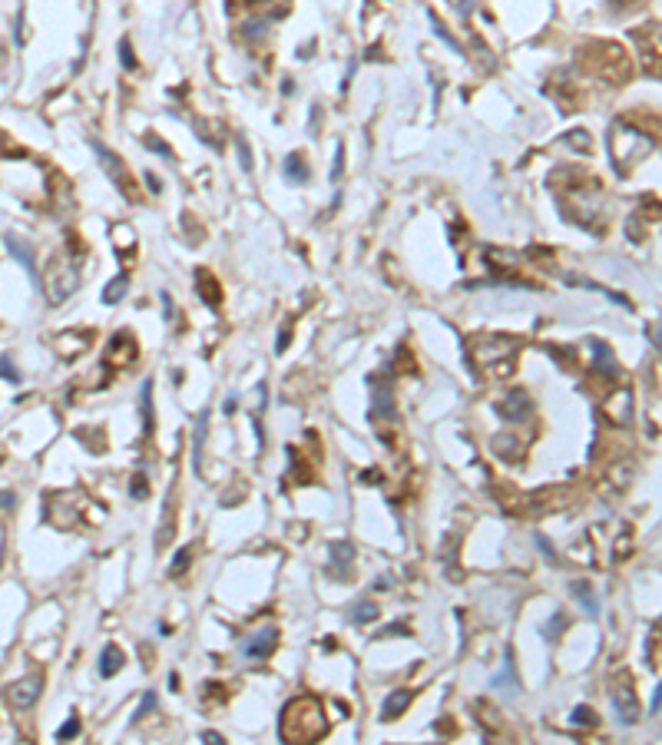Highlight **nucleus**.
<instances>
[{
  "label": "nucleus",
  "mask_w": 662,
  "mask_h": 745,
  "mask_svg": "<svg viewBox=\"0 0 662 745\" xmlns=\"http://www.w3.org/2000/svg\"><path fill=\"white\" fill-rule=\"evenodd\" d=\"M610 150H612V156H616V169L623 173V169L636 166L639 159L652 150V139L646 136V133H639V129L626 126V123H616L610 133Z\"/></svg>",
  "instance_id": "f03ea898"
},
{
  "label": "nucleus",
  "mask_w": 662,
  "mask_h": 745,
  "mask_svg": "<svg viewBox=\"0 0 662 745\" xmlns=\"http://www.w3.org/2000/svg\"><path fill=\"white\" fill-rule=\"evenodd\" d=\"M146 182H150V189H152V192H159V189H163V186H159V179L152 176V173H150V176H146Z\"/></svg>",
  "instance_id": "37998d69"
},
{
  "label": "nucleus",
  "mask_w": 662,
  "mask_h": 745,
  "mask_svg": "<svg viewBox=\"0 0 662 745\" xmlns=\"http://www.w3.org/2000/svg\"><path fill=\"white\" fill-rule=\"evenodd\" d=\"M431 24H434V34H438V37L444 40V43H447L450 50H457V53H461V43H457V40L450 37V34H447V27L440 24V20H438V17H434V13H431Z\"/></svg>",
  "instance_id": "473e14b6"
},
{
  "label": "nucleus",
  "mask_w": 662,
  "mask_h": 745,
  "mask_svg": "<svg viewBox=\"0 0 662 745\" xmlns=\"http://www.w3.org/2000/svg\"><path fill=\"white\" fill-rule=\"evenodd\" d=\"M202 739H206V742H213V745H219V742H225L222 735L219 732H202Z\"/></svg>",
  "instance_id": "79ce46f5"
},
{
  "label": "nucleus",
  "mask_w": 662,
  "mask_h": 745,
  "mask_svg": "<svg viewBox=\"0 0 662 745\" xmlns=\"http://www.w3.org/2000/svg\"><path fill=\"white\" fill-rule=\"evenodd\" d=\"M570 593L583 603L587 616H600V600H596V593H593V586H589V583H583V580L573 583V586H570Z\"/></svg>",
  "instance_id": "aec40b11"
},
{
  "label": "nucleus",
  "mask_w": 662,
  "mask_h": 745,
  "mask_svg": "<svg viewBox=\"0 0 662 745\" xmlns=\"http://www.w3.org/2000/svg\"><path fill=\"white\" fill-rule=\"evenodd\" d=\"M43 285H47V298H50L53 305H60L76 291L80 275H76V268L70 266V262H66V266H63V262H50L47 275H43Z\"/></svg>",
  "instance_id": "39448f33"
},
{
  "label": "nucleus",
  "mask_w": 662,
  "mask_h": 745,
  "mask_svg": "<svg viewBox=\"0 0 662 745\" xmlns=\"http://www.w3.org/2000/svg\"><path fill=\"white\" fill-rule=\"evenodd\" d=\"M612 709H616L619 722H626V725H636V722H639L642 709H639V699H636V693H633V686H629V682L612 689Z\"/></svg>",
  "instance_id": "1a4fd4ad"
},
{
  "label": "nucleus",
  "mask_w": 662,
  "mask_h": 745,
  "mask_svg": "<svg viewBox=\"0 0 662 745\" xmlns=\"http://www.w3.org/2000/svg\"><path fill=\"white\" fill-rule=\"evenodd\" d=\"M126 285H129V278H126V275L113 278L110 285H106V291H103V302H106V305L120 302V298H123V295H126Z\"/></svg>",
  "instance_id": "bb28decb"
},
{
  "label": "nucleus",
  "mask_w": 662,
  "mask_h": 745,
  "mask_svg": "<svg viewBox=\"0 0 662 745\" xmlns=\"http://www.w3.org/2000/svg\"><path fill=\"white\" fill-rule=\"evenodd\" d=\"M143 146H146V150H152V152H159L163 159H173V150H169V146H166V143L156 136V133H146V136H143Z\"/></svg>",
  "instance_id": "cd10ccee"
},
{
  "label": "nucleus",
  "mask_w": 662,
  "mask_h": 745,
  "mask_svg": "<svg viewBox=\"0 0 662 745\" xmlns=\"http://www.w3.org/2000/svg\"><path fill=\"white\" fill-rule=\"evenodd\" d=\"M206 431H209V411H202L196 428H192V470L199 474V464H202V447H206Z\"/></svg>",
  "instance_id": "a211bd4d"
},
{
  "label": "nucleus",
  "mask_w": 662,
  "mask_h": 745,
  "mask_svg": "<svg viewBox=\"0 0 662 745\" xmlns=\"http://www.w3.org/2000/svg\"><path fill=\"white\" fill-rule=\"evenodd\" d=\"M40 689H43V679L40 676H27L20 682H10L7 686V702L13 709H30L40 699Z\"/></svg>",
  "instance_id": "6e6552de"
},
{
  "label": "nucleus",
  "mask_w": 662,
  "mask_h": 745,
  "mask_svg": "<svg viewBox=\"0 0 662 745\" xmlns=\"http://www.w3.org/2000/svg\"><path fill=\"white\" fill-rule=\"evenodd\" d=\"M196 282L202 285V298L213 305V308H219V302H222V298H219V282H215L209 272H199V275H196Z\"/></svg>",
  "instance_id": "412c9836"
},
{
  "label": "nucleus",
  "mask_w": 662,
  "mask_h": 745,
  "mask_svg": "<svg viewBox=\"0 0 662 745\" xmlns=\"http://www.w3.org/2000/svg\"><path fill=\"white\" fill-rule=\"evenodd\" d=\"M603 414L610 417L612 424L626 428V424L633 421V391H629V388H623V391H612L610 398L603 401Z\"/></svg>",
  "instance_id": "9d476101"
},
{
  "label": "nucleus",
  "mask_w": 662,
  "mask_h": 745,
  "mask_svg": "<svg viewBox=\"0 0 662 745\" xmlns=\"http://www.w3.org/2000/svg\"><path fill=\"white\" fill-rule=\"evenodd\" d=\"M589 348H593V368L600 371L603 378H616V375H619V365H616V358H612L610 345H606V341H589Z\"/></svg>",
  "instance_id": "4468645a"
},
{
  "label": "nucleus",
  "mask_w": 662,
  "mask_h": 745,
  "mask_svg": "<svg viewBox=\"0 0 662 745\" xmlns=\"http://www.w3.org/2000/svg\"><path fill=\"white\" fill-rule=\"evenodd\" d=\"M278 649V630L275 626H265V630H259L255 636H249L245 639V646H242V653H245V659L249 663H262V659H268L272 653Z\"/></svg>",
  "instance_id": "0eeeda50"
},
{
  "label": "nucleus",
  "mask_w": 662,
  "mask_h": 745,
  "mask_svg": "<svg viewBox=\"0 0 662 745\" xmlns=\"http://www.w3.org/2000/svg\"><path fill=\"white\" fill-rule=\"evenodd\" d=\"M123 663H126V656H123V649L116 643H110V646H103V653H100V676L103 679H113L116 672L123 670Z\"/></svg>",
  "instance_id": "dca6fc26"
},
{
  "label": "nucleus",
  "mask_w": 662,
  "mask_h": 745,
  "mask_svg": "<svg viewBox=\"0 0 662 745\" xmlns=\"http://www.w3.org/2000/svg\"><path fill=\"white\" fill-rule=\"evenodd\" d=\"M0 378L13 381V384H20V371H17V368L10 365V358H7V354H3V358H0Z\"/></svg>",
  "instance_id": "c9c22d12"
},
{
  "label": "nucleus",
  "mask_w": 662,
  "mask_h": 745,
  "mask_svg": "<svg viewBox=\"0 0 662 745\" xmlns=\"http://www.w3.org/2000/svg\"><path fill=\"white\" fill-rule=\"evenodd\" d=\"M89 146H93V152L100 156V166L106 169V176L113 179V186H116V189H123L126 199H136V196H139V192H136V182H133V176H129V169L120 163V156H116L113 150H106L100 139H89Z\"/></svg>",
  "instance_id": "423d86ee"
},
{
  "label": "nucleus",
  "mask_w": 662,
  "mask_h": 745,
  "mask_svg": "<svg viewBox=\"0 0 662 745\" xmlns=\"http://www.w3.org/2000/svg\"><path fill=\"white\" fill-rule=\"evenodd\" d=\"M7 249H10V255H17V262H20V266H24L27 272H30V275L37 278V262H34V249H30V245H27L24 239L10 236V239H7Z\"/></svg>",
  "instance_id": "6ab92c4d"
},
{
  "label": "nucleus",
  "mask_w": 662,
  "mask_h": 745,
  "mask_svg": "<svg viewBox=\"0 0 662 745\" xmlns=\"http://www.w3.org/2000/svg\"><path fill=\"white\" fill-rule=\"evenodd\" d=\"M139 398H143V428H146V434H152V381L150 378L143 384Z\"/></svg>",
  "instance_id": "5701e85b"
},
{
  "label": "nucleus",
  "mask_w": 662,
  "mask_h": 745,
  "mask_svg": "<svg viewBox=\"0 0 662 745\" xmlns=\"http://www.w3.org/2000/svg\"><path fill=\"white\" fill-rule=\"evenodd\" d=\"M391 636H411V630L404 623H391V626H384V630L377 632L375 639H391Z\"/></svg>",
  "instance_id": "f704fd0d"
},
{
  "label": "nucleus",
  "mask_w": 662,
  "mask_h": 745,
  "mask_svg": "<svg viewBox=\"0 0 662 745\" xmlns=\"http://www.w3.org/2000/svg\"><path fill=\"white\" fill-rule=\"evenodd\" d=\"M169 520H175V510H173V491L166 493V507H163V527H159V537H156V543L159 547H166V540H169Z\"/></svg>",
  "instance_id": "b1692460"
},
{
  "label": "nucleus",
  "mask_w": 662,
  "mask_h": 745,
  "mask_svg": "<svg viewBox=\"0 0 662 745\" xmlns=\"http://www.w3.org/2000/svg\"><path fill=\"white\" fill-rule=\"evenodd\" d=\"M238 156H242V169H252V156H249V146H245V139L238 136Z\"/></svg>",
  "instance_id": "58836bf2"
},
{
  "label": "nucleus",
  "mask_w": 662,
  "mask_h": 745,
  "mask_svg": "<svg viewBox=\"0 0 662 745\" xmlns=\"http://www.w3.org/2000/svg\"><path fill=\"white\" fill-rule=\"evenodd\" d=\"M587 60L593 64V70H596L606 83H626L629 73H633L626 53L619 50L616 43H600V47H593V53H589Z\"/></svg>",
  "instance_id": "7ed1b4c3"
},
{
  "label": "nucleus",
  "mask_w": 662,
  "mask_h": 745,
  "mask_svg": "<svg viewBox=\"0 0 662 745\" xmlns=\"http://www.w3.org/2000/svg\"><path fill=\"white\" fill-rule=\"evenodd\" d=\"M494 686H510L507 693H513V689H520L517 686V679H513V663H510V649H507V666H503V672L500 676H494Z\"/></svg>",
  "instance_id": "c85d7f7f"
},
{
  "label": "nucleus",
  "mask_w": 662,
  "mask_h": 745,
  "mask_svg": "<svg viewBox=\"0 0 662 745\" xmlns=\"http://www.w3.org/2000/svg\"><path fill=\"white\" fill-rule=\"evenodd\" d=\"M192 554H196V547L189 543V547H182V550H175V560L169 563V577H182L189 570V563H192Z\"/></svg>",
  "instance_id": "4be33fe9"
},
{
  "label": "nucleus",
  "mask_w": 662,
  "mask_h": 745,
  "mask_svg": "<svg viewBox=\"0 0 662 745\" xmlns=\"http://www.w3.org/2000/svg\"><path fill=\"white\" fill-rule=\"evenodd\" d=\"M570 722H573V725H596V712H593L589 706H576L573 716H570Z\"/></svg>",
  "instance_id": "c756f323"
},
{
  "label": "nucleus",
  "mask_w": 662,
  "mask_h": 745,
  "mask_svg": "<svg viewBox=\"0 0 662 745\" xmlns=\"http://www.w3.org/2000/svg\"><path fill=\"white\" fill-rule=\"evenodd\" d=\"M411 699H414L411 689H391V693L384 695V702H381V719H384V722H394L401 712H404V709L411 706Z\"/></svg>",
  "instance_id": "ddd939ff"
},
{
  "label": "nucleus",
  "mask_w": 662,
  "mask_h": 745,
  "mask_svg": "<svg viewBox=\"0 0 662 745\" xmlns=\"http://www.w3.org/2000/svg\"><path fill=\"white\" fill-rule=\"evenodd\" d=\"M371 619H377V607L371 603V600H364V603H354V609H351V623H371Z\"/></svg>",
  "instance_id": "393cba45"
},
{
  "label": "nucleus",
  "mask_w": 662,
  "mask_h": 745,
  "mask_svg": "<svg viewBox=\"0 0 662 745\" xmlns=\"http://www.w3.org/2000/svg\"><path fill=\"white\" fill-rule=\"evenodd\" d=\"M325 732H328L325 709H322V702L315 695H298V699H292L282 709V719H278L282 742H318Z\"/></svg>",
  "instance_id": "f257e3e1"
},
{
  "label": "nucleus",
  "mask_w": 662,
  "mask_h": 745,
  "mask_svg": "<svg viewBox=\"0 0 662 745\" xmlns=\"http://www.w3.org/2000/svg\"><path fill=\"white\" fill-rule=\"evenodd\" d=\"M497 414L503 417L507 424H520V421H526V417L533 414V401H530L524 391H513L497 405Z\"/></svg>",
  "instance_id": "9b49d317"
},
{
  "label": "nucleus",
  "mask_w": 662,
  "mask_h": 745,
  "mask_svg": "<svg viewBox=\"0 0 662 745\" xmlns=\"http://www.w3.org/2000/svg\"><path fill=\"white\" fill-rule=\"evenodd\" d=\"M150 493V480H146V474H133V484H129V497L133 500H143Z\"/></svg>",
  "instance_id": "7c9ffc66"
},
{
  "label": "nucleus",
  "mask_w": 662,
  "mask_h": 745,
  "mask_svg": "<svg viewBox=\"0 0 662 745\" xmlns=\"http://www.w3.org/2000/svg\"><path fill=\"white\" fill-rule=\"evenodd\" d=\"M328 554H331V563H335L331 577H335V580H345V577H348V567H351V556H354V547L341 540V543H331Z\"/></svg>",
  "instance_id": "2eb2a0df"
},
{
  "label": "nucleus",
  "mask_w": 662,
  "mask_h": 745,
  "mask_svg": "<svg viewBox=\"0 0 662 745\" xmlns=\"http://www.w3.org/2000/svg\"><path fill=\"white\" fill-rule=\"evenodd\" d=\"M120 60H123L126 70H136V57H133V43H129V40L120 43Z\"/></svg>",
  "instance_id": "e433bc0d"
},
{
  "label": "nucleus",
  "mask_w": 662,
  "mask_h": 745,
  "mask_svg": "<svg viewBox=\"0 0 662 745\" xmlns=\"http://www.w3.org/2000/svg\"><path fill=\"white\" fill-rule=\"evenodd\" d=\"M152 709H156V693H146V695H143V702H139V709H136V716H133V722H143Z\"/></svg>",
  "instance_id": "72a5a7b5"
},
{
  "label": "nucleus",
  "mask_w": 662,
  "mask_h": 745,
  "mask_svg": "<svg viewBox=\"0 0 662 745\" xmlns=\"http://www.w3.org/2000/svg\"><path fill=\"white\" fill-rule=\"evenodd\" d=\"M566 626H570V619L563 616V613H553L550 623L543 626V636H547V643H556V639H560V632L566 630Z\"/></svg>",
  "instance_id": "a878e982"
},
{
  "label": "nucleus",
  "mask_w": 662,
  "mask_h": 745,
  "mask_svg": "<svg viewBox=\"0 0 662 745\" xmlns=\"http://www.w3.org/2000/svg\"><path fill=\"white\" fill-rule=\"evenodd\" d=\"M76 735H80V719H76V716H70V719H66L60 729H57V739H60V742H66V739H76Z\"/></svg>",
  "instance_id": "2f4dec72"
},
{
  "label": "nucleus",
  "mask_w": 662,
  "mask_h": 745,
  "mask_svg": "<svg viewBox=\"0 0 662 745\" xmlns=\"http://www.w3.org/2000/svg\"><path fill=\"white\" fill-rule=\"evenodd\" d=\"M517 348H520V345L513 338H477L474 341L477 368H503L500 375H507V368H510Z\"/></svg>",
  "instance_id": "20e7f679"
},
{
  "label": "nucleus",
  "mask_w": 662,
  "mask_h": 745,
  "mask_svg": "<svg viewBox=\"0 0 662 745\" xmlns=\"http://www.w3.org/2000/svg\"><path fill=\"white\" fill-rule=\"evenodd\" d=\"M282 173H285V179L295 182V186H305L308 176H312V169H308V163L301 159V152H292V156H288L285 166H282Z\"/></svg>",
  "instance_id": "f3484780"
},
{
  "label": "nucleus",
  "mask_w": 662,
  "mask_h": 745,
  "mask_svg": "<svg viewBox=\"0 0 662 745\" xmlns=\"http://www.w3.org/2000/svg\"><path fill=\"white\" fill-rule=\"evenodd\" d=\"M13 504H17V497H13V493H0V507H3V510H10Z\"/></svg>",
  "instance_id": "a19ab883"
},
{
  "label": "nucleus",
  "mask_w": 662,
  "mask_h": 745,
  "mask_svg": "<svg viewBox=\"0 0 662 745\" xmlns=\"http://www.w3.org/2000/svg\"><path fill=\"white\" fill-rule=\"evenodd\" d=\"M537 547H540V550H543V554H547V560H550V563H560V556L553 554V547H550V543H547V540H543L540 533H537Z\"/></svg>",
  "instance_id": "ea45409f"
},
{
  "label": "nucleus",
  "mask_w": 662,
  "mask_h": 745,
  "mask_svg": "<svg viewBox=\"0 0 662 745\" xmlns=\"http://www.w3.org/2000/svg\"><path fill=\"white\" fill-rule=\"evenodd\" d=\"M133 358H136V341H133V335H129V331L113 335L110 348H106V361H110V365H129Z\"/></svg>",
  "instance_id": "f8f14e48"
},
{
  "label": "nucleus",
  "mask_w": 662,
  "mask_h": 745,
  "mask_svg": "<svg viewBox=\"0 0 662 745\" xmlns=\"http://www.w3.org/2000/svg\"><path fill=\"white\" fill-rule=\"evenodd\" d=\"M341 173H345V146H338V152H335V166H331V182H338V179H341Z\"/></svg>",
  "instance_id": "4c0bfd02"
}]
</instances>
